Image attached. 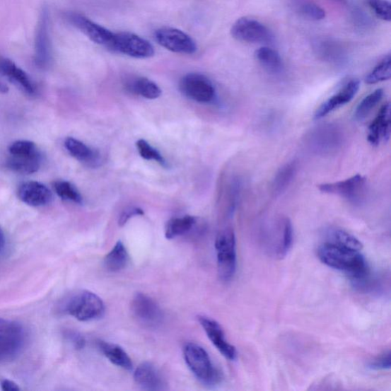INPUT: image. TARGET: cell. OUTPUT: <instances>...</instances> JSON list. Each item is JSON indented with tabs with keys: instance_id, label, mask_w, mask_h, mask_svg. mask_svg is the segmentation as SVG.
<instances>
[{
	"instance_id": "1",
	"label": "cell",
	"mask_w": 391,
	"mask_h": 391,
	"mask_svg": "<svg viewBox=\"0 0 391 391\" xmlns=\"http://www.w3.org/2000/svg\"><path fill=\"white\" fill-rule=\"evenodd\" d=\"M318 256L323 264L347 273L354 281H363L368 274L365 257L358 251L327 242L320 246Z\"/></svg>"
},
{
	"instance_id": "2",
	"label": "cell",
	"mask_w": 391,
	"mask_h": 391,
	"mask_svg": "<svg viewBox=\"0 0 391 391\" xmlns=\"http://www.w3.org/2000/svg\"><path fill=\"white\" fill-rule=\"evenodd\" d=\"M184 356L187 366L200 383L209 387L221 383V372L213 365L203 347L195 343H188L184 349Z\"/></svg>"
},
{
	"instance_id": "3",
	"label": "cell",
	"mask_w": 391,
	"mask_h": 391,
	"mask_svg": "<svg viewBox=\"0 0 391 391\" xmlns=\"http://www.w3.org/2000/svg\"><path fill=\"white\" fill-rule=\"evenodd\" d=\"M65 310L79 321L100 319L105 313V305L97 294L88 291L75 293L66 303Z\"/></svg>"
},
{
	"instance_id": "4",
	"label": "cell",
	"mask_w": 391,
	"mask_h": 391,
	"mask_svg": "<svg viewBox=\"0 0 391 391\" xmlns=\"http://www.w3.org/2000/svg\"><path fill=\"white\" fill-rule=\"evenodd\" d=\"M215 247L219 278L230 281L236 271L235 236L231 228H226L218 235Z\"/></svg>"
},
{
	"instance_id": "5",
	"label": "cell",
	"mask_w": 391,
	"mask_h": 391,
	"mask_svg": "<svg viewBox=\"0 0 391 391\" xmlns=\"http://www.w3.org/2000/svg\"><path fill=\"white\" fill-rule=\"evenodd\" d=\"M109 49L131 58L146 59L155 54V49L148 41L131 33H114Z\"/></svg>"
},
{
	"instance_id": "6",
	"label": "cell",
	"mask_w": 391,
	"mask_h": 391,
	"mask_svg": "<svg viewBox=\"0 0 391 391\" xmlns=\"http://www.w3.org/2000/svg\"><path fill=\"white\" fill-rule=\"evenodd\" d=\"M180 89L186 97L198 103H211L216 98V90L212 82L200 74L185 75L180 82Z\"/></svg>"
},
{
	"instance_id": "7",
	"label": "cell",
	"mask_w": 391,
	"mask_h": 391,
	"mask_svg": "<svg viewBox=\"0 0 391 391\" xmlns=\"http://www.w3.org/2000/svg\"><path fill=\"white\" fill-rule=\"evenodd\" d=\"M235 40L247 43H268L272 40L269 28L254 18L243 17L238 20L231 28Z\"/></svg>"
},
{
	"instance_id": "8",
	"label": "cell",
	"mask_w": 391,
	"mask_h": 391,
	"mask_svg": "<svg viewBox=\"0 0 391 391\" xmlns=\"http://www.w3.org/2000/svg\"><path fill=\"white\" fill-rule=\"evenodd\" d=\"M156 40L167 50L177 54H192L197 52L192 37L175 28H161L155 33Z\"/></svg>"
},
{
	"instance_id": "9",
	"label": "cell",
	"mask_w": 391,
	"mask_h": 391,
	"mask_svg": "<svg viewBox=\"0 0 391 391\" xmlns=\"http://www.w3.org/2000/svg\"><path fill=\"white\" fill-rule=\"evenodd\" d=\"M132 312L138 321L149 328H156L163 321V313L158 304L148 296L138 293L132 301Z\"/></svg>"
},
{
	"instance_id": "10",
	"label": "cell",
	"mask_w": 391,
	"mask_h": 391,
	"mask_svg": "<svg viewBox=\"0 0 391 391\" xmlns=\"http://www.w3.org/2000/svg\"><path fill=\"white\" fill-rule=\"evenodd\" d=\"M35 62L37 68L47 69L52 63V46L49 28V12L44 8L37 25L35 44Z\"/></svg>"
},
{
	"instance_id": "11",
	"label": "cell",
	"mask_w": 391,
	"mask_h": 391,
	"mask_svg": "<svg viewBox=\"0 0 391 391\" xmlns=\"http://www.w3.org/2000/svg\"><path fill=\"white\" fill-rule=\"evenodd\" d=\"M366 185V179L356 175L339 182L322 184L319 186V189L322 193L337 195L351 202H357L363 196Z\"/></svg>"
},
{
	"instance_id": "12",
	"label": "cell",
	"mask_w": 391,
	"mask_h": 391,
	"mask_svg": "<svg viewBox=\"0 0 391 391\" xmlns=\"http://www.w3.org/2000/svg\"><path fill=\"white\" fill-rule=\"evenodd\" d=\"M66 18L94 43L107 47L111 45L114 33L107 28L95 23L90 18L78 13H69L66 16Z\"/></svg>"
},
{
	"instance_id": "13",
	"label": "cell",
	"mask_w": 391,
	"mask_h": 391,
	"mask_svg": "<svg viewBox=\"0 0 391 391\" xmlns=\"http://www.w3.org/2000/svg\"><path fill=\"white\" fill-rule=\"evenodd\" d=\"M359 88L360 82L358 80L352 79L348 81L337 93L333 95L332 97L320 105L315 112L314 118L316 119H322L329 115L334 110L344 106L355 98Z\"/></svg>"
},
{
	"instance_id": "14",
	"label": "cell",
	"mask_w": 391,
	"mask_h": 391,
	"mask_svg": "<svg viewBox=\"0 0 391 391\" xmlns=\"http://www.w3.org/2000/svg\"><path fill=\"white\" fill-rule=\"evenodd\" d=\"M199 322L202 326L209 340L226 358L234 361L237 358L236 349L228 342L223 328L219 324L206 317H199Z\"/></svg>"
},
{
	"instance_id": "15",
	"label": "cell",
	"mask_w": 391,
	"mask_h": 391,
	"mask_svg": "<svg viewBox=\"0 0 391 391\" xmlns=\"http://www.w3.org/2000/svg\"><path fill=\"white\" fill-rule=\"evenodd\" d=\"M18 197L23 203L32 206H45L53 199L51 190L36 181H28L22 184L18 187Z\"/></svg>"
},
{
	"instance_id": "16",
	"label": "cell",
	"mask_w": 391,
	"mask_h": 391,
	"mask_svg": "<svg viewBox=\"0 0 391 391\" xmlns=\"http://www.w3.org/2000/svg\"><path fill=\"white\" fill-rule=\"evenodd\" d=\"M391 133L390 105H384L379 111L377 117L368 128V140L370 145L379 146L380 141H387Z\"/></svg>"
},
{
	"instance_id": "17",
	"label": "cell",
	"mask_w": 391,
	"mask_h": 391,
	"mask_svg": "<svg viewBox=\"0 0 391 391\" xmlns=\"http://www.w3.org/2000/svg\"><path fill=\"white\" fill-rule=\"evenodd\" d=\"M0 74L18 86L30 96H34L36 94L35 85L30 76L21 68H18L11 60L0 58Z\"/></svg>"
},
{
	"instance_id": "18",
	"label": "cell",
	"mask_w": 391,
	"mask_h": 391,
	"mask_svg": "<svg viewBox=\"0 0 391 391\" xmlns=\"http://www.w3.org/2000/svg\"><path fill=\"white\" fill-rule=\"evenodd\" d=\"M136 383L143 390L150 391L163 390L165 383L158 370L149 362H144L134 373Z\"/></svg>"
},
{
	"instance_id": "19",
	"label": "cell",
	"mask_w": 391,
	"mask_h": 391,
	"mask_svg": "<svg viewBox=\"0 0 391 391\" xmlns=\"http://www.w3.org/2000/svg\"><path fill=\"white\" fill-rule=\"evenodd\" d=\"M41 153L33 156H11L6 160V167L14 173L23 175H31L37 173L42 165Z\"/></svg>"
},
{
	"instance_id": "20",
	"label": "cell",
	"mask_w": 391,
	"mask_h": 391,
	"mask_svg": "<svg viewBox=\"0 0 391 391\" xmlns=\"http://www.w3.org/2000/svg\"><path fill=\"white\" fill-rule=\"evenodd\" d=\"M99 349L113 365L123 369H132V362L125 350L119 346L106 342H99Z\"/></svg>"
},
{
	"instance_id": "21",
	"label": "cell",
	"mask_w": 391,
	"mask_h": 391,
	"mask_svg": "<svg viewBox=\"0 0 391 391\" xmlns=\"http://www.w3.org/2000/svg\"><path fill=\"white\" fill-rule=\"evenodd\" d=\"M255 58L269 73L280 74L284 69V64L280 54L271 47H260L255 52Z\"/></svg>"
},
{
	"instance_id": "22",
	"label": "cell",
	"mask_w": 391,
	"mask_h": 391,
	"mask_svg": "<svg viewBox=\"0 0 391 391\" xmlns=\"http://www.w3.org/2000/svg\"><path fill=\"white\" fill-rule=\"evenodd\" d=\"M129 259V254L125 245L122 242H118L105 257L104 266L109 272H117L126 268Z\"/></svg>"
},
{
	"instance_id": "23",
	"label": "cell",
	"mask_w": 391,
	"mask_h": 391,
	"mask_svg": "<svg viewBox=\"0 0 391 391\" xmlns=\"http://www.w3.org/2000/svg\"><path fill=\"white\" fill-rule=\"evenodd\" d=\"M64 146L76 159L85 163H94L98 161V154L82 141L74 138H66Z\"/></svg>"
},
{
	"instance_id": "24",
	"label": "cell",
	"mask_w": 391,
	"mask_h": 391,
	"mask_svg": "<svg viewBox=\"0 0 391 391\" xmlns=\"http://www.w3.org/2000/svg\"><path fill=\"white\" fill-rule=\"evenodd\" d=\"M127 85L128 90L148 100L157 99L161 94L158 86L146 78H136L130 80Z\"/></svg>"
},
{
	"instance_id": "25",
	"label": "cell",
	"mask_w": 391,
	"mask_h": 391,
	"mask_svg": "<svg viewBox=\"0 0 391 391\" xmlns=\"http://www.w3.org/2000/svg\"><path fill=\"white\" fill-rule=\"evenodd\" d=\"M196 223V218L192 216H185L171 218L165 227V237L168 240L180 235H183L192 230V228Z\"/></svg>"
},
{
	"instance_id": "26",
	"label": "cell",
	"mask_w": 391,
	"mask_h": 391,
	"mask_svg": "<svg viewBox=\"0 0 391 391\" xmlns=\"http://www.w3.org/2000/svg\"><path fill=\"white\" fill-rule=\"evenodd\" d=\"M297 170L298 166L295 161L290 162L281 168L273 181L272 188L274 194L279 195L285 192L292 182Z\"/></svg>"
},
{
	"instance_id": "27",
	"label": "cell",
	"mask_w": 391,
	"mask_h": 391,
	"mask_svg": "<svg viewBox=\"0 0 391 391\" xmlns=\"http://www.w3.org/2000/svg\"><path fill=\"white\" fill-rule=\"evenodd\" d=\"M327 242L353 251L360 252L363 249V244L356 237L342 230H332Z\"/></svg>"
},
{
	"instance_id": "28",
	"label": "cell",
	"mask_w": 391,
	"mask_h": 391,
	"mask_svg": "<svg viewBox=\"0 0 391 391\" xmlns=\"http://www.w3.org/2000/svg\"><path fill=\"white\" fill-rule=\"evenodd\" d=\"M384 91L378 89L372 92L359 103L354 113V118L357 121H362L373 110L377 105L383 100Z\"/></svg>"
},
{
	"instance_id": "29",
	"label": "cell",
	"mask_w": 391,
	"mask_h": 391,
	"mask_svg": "<svg viewBox=\"0 0 391 391\" xmlns=\"http://www.w3.org/2000/svg\"><path fill=\"white\" fill-rule=\"evenodd\" d=\"M23 338L0 335V361L11 359L22 348Z\"/></svg>"
},
{
	"instance_id": "30",
	"label": "cell",
	"mask_w": 391,
	"mask_h": 391,
	"mask_svg": "<svg viewBox=\"0 0 391 391\" xmlns=\"http://www.w3.org/2000/svg\"><path fill=\"white\" fill-rule=\"evenodd\" d=\"M390 77L391 58L390 55L388 54L366 76L365 81L368 84H375L388 81L390 79Z\"/></svg>"
},
{
	"instance_id": "31",
	"label": "cell",
	"mask_w": 391,
	"mask_h": 391,
	"mask_svg": "<svg viewBox=\"0 0 391 391\" xmlns=\"http://www.w3.org/2000/svg\"><path fill=\"white\" fill-rule=\"evenodd\" d=\"M54 188L56 194L62 199L78 204L83 203V198L78 189L69 181H56L54 184Z\"/></svg>"
},
{
	"instance_id": "32",
	"label": "cell",
	"mask_w": 391,
	"mask_h": 391,
	"mask_svg": "<svg viewBox=\"0 0 391 391\" xmlns=\"http://www.w3.org/2000/svg\"><path fill=\"white\" fill-rule=\"evenodd\" d=\"M298 11L310 21H320L326 17V13L319 5L308 0H303L297 4Z\"/></svg>"
},
{
	"instance_id": "33",
	"label": "cell",
	"mask_w": 391,
	"mask_h": 391,
	"mask_svg": "<svg viewBox=\"0 0 391 391\" xmlns=\"http://www.w3.org/2000/svg\"><path fill=\"white\" fill-rule=\"evenodd\" d=\"M9 155L11 156H33L41 153L34 142L31 141H16L8 148Z\"/></svg>"
},
{
	"instance_id": "34",
	"label": "cell",
	"mask_w": 391,
	"mask_h": 391,
	"mask_svg": "<svg viewBox=\"0 0 391 391\" xmlns=\"http://www.w3.org/2000/svg\"><path fill=\"white\" fill-rule=\"evenodd\" d=\"M139 153L142 158L146 160H154L161 166L166 167V161L159 152L150 146L146 140L140 139L136 142Z\"/></svg>"
},
{
	"instance_id": "35",
	"label": "cell",
	"mask_w": 391,
	"mask_h": 391,
	"mask_svg": "<svg viewBox=\"0 0 391 391\" xmlns=\"http://www.w3.org/2000/svg\"><path fill=\"white\" fill-rule=\"evenodd\" d=\"M371 11L381 21H391V5L388 0H367Z\"/></svg>"
},
{
	"instance_id": "36",
	"label": "cell",
	"mask_w": 391,
	"mask_h": 391,
	"mask_svg": "<svg viewBox=\"0 0 391 391\" xmlns=\"http://www.w3.org/2000/svg\"><path fill=\"white\" fill-rule=\"evenodd\" d=\"M293 240V231L292 223L289 218H286L284 222L282 243L279 257L282 259L288 255L291 249Z\"/></svg>"
},
{
	"instance_id": "37",
	"label": "cell",
	"mask_w": 391,
	"mask_h": 391,
	"mask_svg": "<svg viewBox=\"0 0 391 391\" xmlns=\"http://www.w3.org/2000/svg\"><path fill=\"white\" fill-rule=\"evenodd\" d=\"M0 335L23 338L24 329L18 322L0 318Z\"/></svg>"
},
{
	"instance_id": "38",
	"label": "cell",
	"mask_w": 391,
	"mask_h": 391,
	"mask_svg": "<svg viewBox=\"0 0 391 391\" xmlns=\"http://www.w3.org/2000/svg\"><path fill=\"white\" fill-rule=\"evenodd\" d=\"M391 366L390 351L383 353L369 364V368L373 370H388Z\"/></svg>"
},
{
	"instance_id": "39",
	"label": "cell",
	"mask_w": 391,
	"mask_h": 391,
	"mask_svg": "<svg viewBox=\"0 0 391 391\" xmlns=\"http://www.w3.org/2000/svg\"><path fill=\"white\" fill-rule=\"evenodd\" d=\"M144 215V211L138 207H129L124 211L119 219V225L123 226L126 225L131 218L136 216Z\"/></svg>"
},
{
	"instance_id": "40",
	"label": "cell",
	"mask_w": 391,
	"mask_h": 391,
	"mask_svg": "<svg viewBox=\"0 0 391 391\" xmlns=\"http://www.w3.org/2000/svg\"><path fill=\"white\" fill-rule=\"evenodd\" d=\"M66 337L72 343L76 349L80 350L84 348L86 341L79 332L69 331L66 332Z\"/></svg>"
},
{
	"instance_id": "41",
	"label": "cell",
	"mask_w": 391,
	"mask_h": 391,
	"mask_svg": "<svg viewBox=\"0 0 391 391\" xmlns=\"http://www.w3.org/2000/svg\"><path fill=\"white\" fill-rule=\"evenodd\" d=\"M1 387L4 391H18L21 390L20 387L11 380L5 379L1 381Z\"/></svg>"
},
{
	"instance_id": "42",
	"label": "cell",
	"mask_w": 391,
	"mask_h": 391,
	"mask_svg": "<svg viewBox=\"0 0 391 391\" xmlns=\"http://www.w3.org/2000/svg\"><path fill=\"white\" fill-rule=\"evenodd\" d=\"M6 247V236L2 228L0 227V253H2Z\"/></svg>"
},
{
	"instance_id": "43",
	"label": "cell",
	"mask_w": 391,
	"mask_h": 391,
	"mask_svg": "<svg viewBox=\"0 0 391 391\" xmlns=\"http://www.w3.org/2000/svg\"><path fill=\"white\" fill-rule=\"evenodd\" d=\"M8 91L7 86L3 83L2 82H0V93H6Z\"/></svg>"
}]
</instances>
